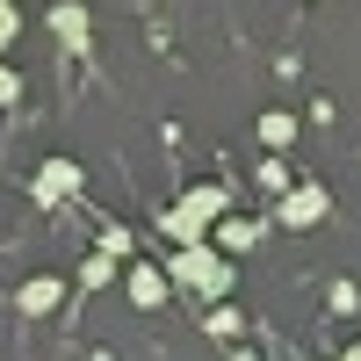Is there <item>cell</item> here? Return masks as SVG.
<instances>
[{"instance_id":"cell-2","label":"cell","mask_w":361,"mask_h":361,"mask_svg":"<svg viewBox=\"0 0 361 361\" xmlns=\"http://www.w3.org/2000/svg\"><path fill=\"white\" fill-rule=\"evenodd\" d=\"M44 22H51V37L66 44L73 58H87V44H94V22H87V8H80V0H58Z\"/></svg>"},{"instance_id":"cell-1","label":"cell","mask_w":361,"mask_h":361,"mask_svg":"<svg viewBox=\"0 0 361 361\" xmlns=\"http://www.w3.org/2000/svg\"><path fill=\"white\" fill-rule=\"evenodd\" d=\"M166 282H173V289H195V296H224V289H231V267H224L217 246L202 238V246H180V253L166 260Z\"/></svg>"},{"instance_id":"cell-5","label":"cell","mask_w":361,"mask_h":361,"mask_svg":"<svg viewBox=\"0 0 361 361\" xmlns=\"http://www.w3.org/2000/svg\"><path fill=\"white\" fill-rule=\"evenodd\" d=\"M209 246L238 260V253H253V246H260V224H253V217H224L217 231H209Z\"/></svg>"},{"instance_id":"cell-8","label":"cell","mask_w":361,"mask_h":361,"mask_svg":"<svg viewBox=\"0 0 361 361\" xmlns=\"http://www.w3.org/2000/svg\"><path fill=\"white\" fill-rule=\"evenodd\" d=\"M260 145H267V152L296 145V116H289V109H267V116H260Z\"/></svg>"},{"instance_id":"cell-14","label":"cell","mask_w":361,"mask_h":361,"mask_svg":"<svg viewBox=\"0 0 361 361\" xmlns=\"http://www.w3.org/2000/svg\"><path fill=\"white\" fill-rule=\"evenodd\" d=\"M15 29H22V15L8 8V0H0V44H8V37H15Z\"/></svg>"},{"instance_id":"cell-3","label":"cell","mask_w":361,"mask_h":361,"mask_svg":"<svg viewBox=\"0 0 361 361\" xmlns=\"http://www.w3.org/2000/svg\"><path fill=\"white\" fill-rule=\"evenodd\" d=\"M73 188H80V159H44V166H37V180H29V195H37L44 209H58Z\"/></svg>"},{"instance_id":"cell-11","label":"cell","mask_w":361,"mask_h":361,"mask_svg":"<svg viewBox=\"0 0 361 361\" xmlns=\"http://www.w3.org/2000/svg\"><path fill=\"white\" fill-rule=\"evenodd\" d=\"M260 188H275V195H289V173H282V159H275V152L260 159Z\"/></svg>"},{"instance_id":"cell-9","label":"cell","mask_w":361,"mask_h":361,"mask_svg":"<svg viewBox=\"0 0 361 361\" xmlns=\"http://www.w3.org/2000/svg\"><path fill=\"white\" fill-rule=\"evenodd\" d=\"M94 246H102L109 260H123V253H130V231H123V224H102V238H94Z\"/></svg>"},{"instance_id":"cell-13","label":"cell","mask_w":361,"mask_h":361,"mask_svg":"<svg viewBox=\"0 0 361 361\" xmlns=\"http://www.w3.org/2000/svg\"><path fill=\"white\" fill-rule=\"evenodd\" d=\"M0 102H22V73L15 66H0Z\"/></svg>"},{"instance_id":"cell-15","label":"cell","mask_w":361,"mask_h":361,"mask_svg":"<svg viewBox=\"0 0 361 361\" xmlns=\"http://www.w3.org/2000/svg\"><path fill=\"white\" fill-rule=\"evenodd\" d=\"M347 361H361V340H354V347H347Z\"/></svg>"},{"instance_id":"cell-7","label":"cell","mask_w":361,"mask_h":361,"mask_svg":"<svg viewBox=\"0 0 361 361\" xmlns=\"http://www.w3.org/2000/svg\"><path fill=\"white\" fill-rule=\"evenodd\" d=\"M130 304L137 311H159L166 304V267H137V275H130Z\"/></svg>"},{"instance_id":"cell-10","label":"cell","mask_w":361,"mask_h":361,"mask_svg":"<svg viewBox=\"0 0 361 361\" xmlns=\"http://www.w3.org/2000/svg\"><path fill=\"white\" fill-rule=\"evenodd\" d=\"M109 275H116V260H109V253H94V260L80 267V282H87V289H109Z\"/></svg>"},{"instance_id":"cell-12","label":"cell","mask_w":361,"mask_h":361,"mask_svg":"<svg viewBox=\"0 0 361 361\" xmlns=\"http://www.w3.org/2000/svg\"><path fill=\"white\" fill-rule=\"evenodd\" d=\"M209 333H217V340H238V311L217 304V311H209Z\"/></svg>"},{"instance_id":"cell-6","label":"cell","mask_w":361,"mask_h":361,"mask_svg":"<svg viewBox=\"0 0 361 361\" xmlns=\"http://www.w3.org/2000/svg\"><path fill=\"white\" fill-rule=\"evenodd\" d=\"M58 296H66V282L37 275V282H22V296H15V304H22V318H51V311H58Z\"/></svg>"},{"instance_id":"cell-16","label":"cell","mask_w":361,"mask_h":361,"mask_svg":"<svg viewBox=\"0 0 361 361\" xmlns=\"http://www.w3.org/2000/svg\"><path fill=\"white\" fill-rule=\"evenodd\" d=\"M231 361H253V354H231Z\"/></svg>"},{"instance_id":"cell-4","label":"cell","mask_w":361,"mask_h":361,"mask_svg":"<svg viewBox=\"0 0 361 361\" xmlns=\"http://www.w3.org/2000/svg\"><path fill=\"white\" fill-rule=\"evenodd\" d=\"M325 209H333V195H325L318 180H304V188H289V195H282V224H289V231H304V224L325 217Z\"/></svg>"}]
</instances>
